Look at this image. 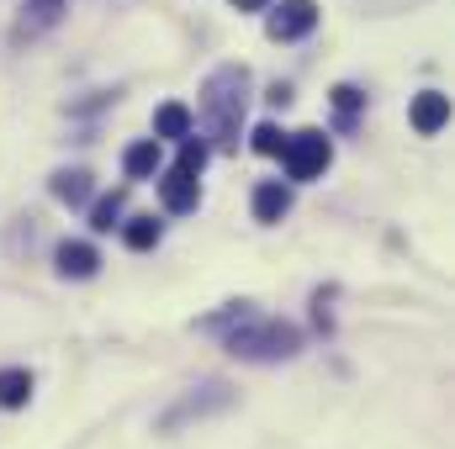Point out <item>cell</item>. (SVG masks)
Segmentation results:
<instances>
[{
    "label": "cell",
    "mask_w": 455,
    "mask_h": 449,
    "mask_svg": "<svg viewBox=\"0 0 455 449\" xmlns=\"http://www.w3.org/2000/svg\"><path fill=\"white\" fill-rule=\"evenodd\" d=\"M451 122V96H440V91H424L419 101H413V127L429 138V132H440Z\"/></svg>",
    "instance_id": "8"
},
{
    "label": "cell",
    "mask_w": 455,
    "mask_h": 449,
    "mask_svg": "<svg viewBox=\"0 0 455 449\" xmlns=\"http://www.w3.org/2000/svg\"><path fill=\"white\" fill-rule=\"evenodd\" d=\"M96 264H101V254L91 243H64L59 248V275L64 280H85V275H96Z\"/></svg>",
    "instance_id": "10"
},
{
    "label": "cell",
    "mask_w": 455,
    "mask_h": 449,
    "mask_svg": "<svg viewBox=\"0 0 455 449\" xmlns=\"http://www.w3.org/2000/svg\"><path fill=\"white\" fill-rule=\"evenodd\" d=\"M313 27H318V5H313V0H281V11H270V21H265V32H270L275 43L307 37Z\"/></svg>",
    "instance_id": "5"
},
{
    "label": "cell",
    "mask_w": 455,
    "mask_h": 449,
    "mask_svg": "<svg viewBox=\"0 0 455 449\" xmlns=\"http://www.w3.org/2000/svg\"><path fill=\"white\" fill-rule=\"evenodd\" d=\"M122 238H127V248H154L159 243V223L154 217H132V223L122 227Z\"/></svg>",
    "instance_id": "19"
},
{
    "label": "cell",
    "mask_w": 455,
    "mask_h": 449,
    "mask_svg": "<svg viewBox=\"0 0 455 449\" xmlns=\"http://www.w3.org/2000/svg\"><path fill=\"white\" fill-rule=\"evenodd\" d=\"M360 101H365V96H360L355 85H339V91H334V106H339V116H344V122H349V116L360 112Z\"/></svg>",
    "instance_id": "20"
},
{
    "label": "cell",
    "mask_w": 455,
    "mask_h": 449,
    "mask_svg": "<svg viewBox=\"0 0 455 449\" xmlns=\"http://www.w3.org/2000/svg\"><path fill=\"white\" fill-rule=\"evenodd\" d=\"M32 397V375L27 370H0V407H27Z\"/></svg>",
    "instance_id": "14"
},
{
    "label": "cell",
    "mask_w": 455,
    "mask_h": 449,
    "mask_svg": "<svg viewBox=\"0 0 455 449\" xmlns=\"http://www.w3.org/2000/svg\"><path fill=\"white\" fill-rule=\"evenodd\" d=\"M233 5H238V11H259L265 0H233Z\"/></svg>",
    "instance_id": "21"
},
{
    "label": "cell",
    "mask_w": 455,
    "mask_h": 449,
    "mask_svg": "<svg viewBox=\"0 0 455 449\" xmlns=\"http://www.w3.org/2000/svg\"><path fill=\"white\" fill-rule=\"evenodd\" d=\"M122 169H127L132 180H148V175L159 169V143H154V138H143V143H132V148L122 154Z\"/></svg>",
    "instance_id": "12"
},
{
    "label": "cell",
    "mask_w": 455,
    "mask_h": 449,
    "mask_svg": "<svg viewBox=\"0 0 455 449\" xmlns=\"http://www.w3.org/2000/svg\"><path fill=\"white\" fill-rule=\"evenodd\" d=\"M186 132H191V112H186L180 101L159 106V116H154V138H186Z\"/></svg>",
    "instance_id": "13"
},
{
    "label": "cell",
    "mask_w": 455,
    "mask_h": 449,
    "mask_svg": "<svg viewBox=\"0 0 455 449\" xmlns=\"http://www.w3.org/2000/svg\"><path fill=\"white\" fill-rule=\"evenodd\" d=\"M228 354L238 359H254V365H270V359H291L302 349V334L291 323H275V318H243L238 328H228Z\"/></svg>",
    "instance_id": "2"
},
{
    "label": "cell",
    "mask_w": 455,
    "mask_h": 449,
    "mask_svg": "<svg viewBox=\"0 0 455 449\" xmlns=\"http://www.w3.org/2000/svg\"><path fill=\"white\" fill-rule=\"evenodd\" d=\"M249 143H254V154H265V159H275V154H281V143H286V132H281L275 122H259V127L249 132Z\"/></svg>",
    "instance_id": "18"
},
{
    "label": "cell",
    "mask_w": 455,
    "mask_h": 449,
    "mask_svg": "<svg viewBox=\"0 0 455 449\" xmlns=\"http://www.w3.org/2000/svg\"><path fill=\"white\" fill-rule=\"evenodd\" d=\"M159 196H164V207L170 212H196V175H186V169H170L164 180H159Z\"/></svg>",
    "instance_id": "6"
},
{
    "label": "cell",
    "mask_w": 455,
    "mask_h": 449,
    "mask_svg": "<svg viewBox=\"0 0 455 449\" xmlns=\"http://www.w3.org/2000/svg\"><path fill=\"white\" fill-rule=\"evenodd\" d=\"M249 106V69L243 64H223L207 75L202 85V127L218 148H238V122Z\"/></svg>",
    "instance_id": "1"
},
{
    "label": "cell",
    "mask_w": 455,
    "mask_h": 449,
    "mask_svg": "<svg viewBox=\"0 0 455 449\" xmlns=\"http://www.w3.org/2000/svg\"><path fill=\"white\" fill-rule=\"evenodd\" d=\"M228 402H233V386L228 381H207L202 391H191L180 407H170L164 413V429H180V423H191V418H207V413H223Z\"/></svg>",
    "instance_id": "4"
},
{
    "label": "cell",
    "mask_w": 455,
    "mask_h": 449,
    "mask_svg": "<svg viewBox=\"0 0 455 449\" xmlns=\"http://www.w3.org/2000/svg\"><path fill=\"white\" fill-rule=\"evenodd\" d=\"M59 16H64V0H27V11L16 21V37H43L48 27H59Z\"/></svg>",
    "instance_id": "7"
},
{
    "label": "cell",
    "mask_w": 455,
    "mask_h": 449,
    "mask_svg": "<svg viewBox=\"0 0 455 449\" xmlns=\"http://www.w3.org/2000/svg\"><path fill=\"white\" fill-rule=\"evenodd\" d=\"M122 201H127L122 191H112V196H101V201H96V212H91V227H96V232H112V227H116V217H122Z\"/></svg>",
    "instance_id": "17"
},
{
    "label": "cell",
    "mask_w": 455,
    "mask_h": 449,
    "mask_svg": "<svg viewBox=\"0 0 455 449\" xmlns=\"http://www.w3.org/2000/svg\"><path fill=\"white\" fill-rule=\"evenodd\" d=\"M53 196H59L64 207H85V201H91V175H85V169H59V175H53Z\"/></svg>",
    "instance_id": "11"
},
{
    "label": "cell",
    "mask_w": 455,
    "mask_h": 449,
    "mask_svg": "<svg viewBox=\"0 0 455 449\" xmlns=\"http://www.w3.org/2000/svg\"><path fill=\"white\" fill-rule=\"evenodd\" d=\"M286 212H291V191H286L281 180H265V185L254 191V217H259V223H281Z\"/></svg>",
    "instance_id": "9"
},
{
    "label": "cell",
    "mask_w": 455,
    "mask_h": 449,
    "mask_svg": "<svg viewBox=\"0 0 455 449\" xmlns=\"http://www.w3.org/2000/svg\"><path fill=\"white\" fill-rule=\"evenodd\" d=\"M207 154H212V148H207L202 138H191V132H186V138H180V159H175V169L202 175V169H207Z\"/></svg>",
    "instance_id": "15"
},
{
    "label": "cell",
    "mask_w": 455,
    "mask_h": 449,
    "mask_svg": "<svg viewBox=\"0 0 455 449\" xmlns=\"http://www.w3.org/2000/svg\"><path fill=\"white\" fill-rule=\"evenodd\" d=\"M243 318H254V312H249V302H228L218 318H207V323H202V334H228V328H238Z\"/></svg>",
    "instance_id": "16"
},
{
    "label": "cell",
    "mask_w": 455,
    "mask_h": 449,
    "mask_svg": "<svg viewBox=\"0 0 455 449\" xmlns=\"http://www.w3.org/2000/svg\"><path fill=\"white\" fill-rule=\"evenodd\" d=\"M281 159H286V175H291V180H318V175L329 169L334 148H329V138H323L318 127H302V132H291V138L281 143Z\"/></svg>",
    "instance_id": "3"
}]
</instances>
